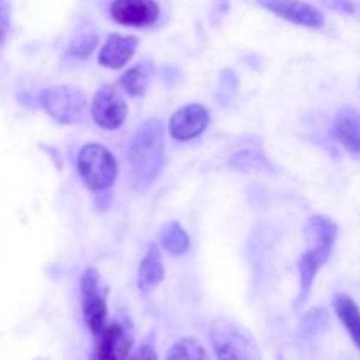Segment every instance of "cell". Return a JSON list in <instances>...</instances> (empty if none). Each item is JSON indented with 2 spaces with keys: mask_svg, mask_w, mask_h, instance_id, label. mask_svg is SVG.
<instances>
[{
  "mask_svg": "<svg viewBox=\"0 0 360 360\" xmlns=\"http://www.w3.org/2000/svg\"><path fill=\"white\" fill-rule=\"evenodd\" d=\"M165 160V132L158 118H148L134 134L129 148L132 183L143 190L160 174Z\"/></svg>",
  "mask_w": 360,
  "mask_h": 360,
  "instance_id": "6da1fadb",
  "label": "cell"
},
{
  "mask_svg": "<svg viewBox=\"0 0 360 360\" xmlns=\"http://www.w3.org/2000/svg\"><path fill=\"white\" fill-rule=\"evenodd\" d=\"M304 234L311 239V248L304 252L299 259V281H301V292L295 301V308H301L302 302L308 299L315 276L319 274L320 267L327 262L334 243L338 238V225L330 218L315 214L308 220L304 227Z\"/></svg>",
  "mask_w": 360,
  "mask_h": 360,
  "instance_id": "7a4b0ae2",
  "label": "cell"
},
{
  "mask_svg": "<svg viewBox=\"0 0 360 360\" xmlns=\"http://www.w3.org/2000/svg\"><path fill=\"white\" fill-rule=\"evenodd\" d=\"M210 340L218 360H262L252 334L232 320L211 323Z\"/></svg>",
  "mask_w": 360,
  "mask_h": 360,
  "instance_id": "3957f363",
  "label": "cell"
},
{
  "mask_svg": "<svg viewBox=\"0 0 360 360\" xmlns=\"http://www.w3.org/2000/svg\"><path fill=\"white\" fill-rule=\"evenodd\" d=\"M76 164L81 179L91 192H105L115 185L118 176V162L115 155L102 144H84L79 150Z\"/></svg>",
  "mask_w": 360,
  "mask_h": 360,
  "instance_id": "277c9868",
  "label": "cell"
},
{
  "mask_svg": "<svg viewBox=\"0 0 360 360\" xmlns=\"http://www.w3.org/2000/svg\"><path fill=\"white\" fill-rule=\"evenodd\" d=\"M42 109L60 125H72L77 123L86 109V97L76 86H53L42 90L39 95Z\"/></svg>",
  "mask_w": 360,
  "mask_h": 360,
  "instance_id": "5b68a950",
  "label": "cell"
},
{
  "mask_svg": "<svg viewBox=\"0 0 360 360\" xmlns=\"http://www.w3.org/2000/svg\"><path fill=\"white\" fill-rule=\"evenodd\" d=\"M108 288L102 283V278L94 267H88L81 276V308H83L84 323L90 333L97 334L108 323Z\"/></svg>",
  "mask_w": 360,
  "mask_h": 360,
  "instance_id": "8992f818",
  "label": "cell"
},
{
  "mask_svg": "<svg viewBox=\"0 0 360 360\" xmlns=\"http://www.w3.org/2000/svg\"><path fill=\"white\" fill-rule=\"evenodd\" d=\"M132 345L134 333L130 323L115 319L95 334L90 360H129Z\"/></svg>",
  "mask_w": 360,
  "mask_h": 360,
  "instance_id": "52a82bcc",
  "label": "cell"
},
{
  "mask_svg": "<svg viewBox=\"0 0 360 360\" xmlns=\"http://www.w3.org/2000/svg\"><path fill=\"white\" fill-rule=\"evenodd\" d=\"M91 116L94 122L104 130H116L123 125L127 118V102L118 88L108 84L94 95Z\"/></svg>",
  "mask_w": 360,
  "mask_h": 360,
  "instance_id": "ba28073f",
  "label": "cell"
},
{
  "mask_svg": "<svg viewBox=\"0 0 360 360\" xmlns=\"http://www.w3.org/2000/svg\"><path fill=\"white\" fill-rule=\"evenodd\" d=\"M262 9L269 11L290 23L306 28H322L326 23L323 14L304 0H255Z\"/></svg>",
  "mask_w": 360,
  "mask_h": 360,
  "instance_id": "9c48e42d",
  "label": "cell"
},
{
  "mask_svg": "<svg viewBox=\"0 0 360 360\" xmlns=\"http://www.w3.org/2000/svg\"><path fill=\"white\" fill-rule=\"evenodd\" d=\"M109 14L123 27H150L160 16V7L155 0H112Z\"/></svg>",
  "mask_w": 360,
  "mask_h": 360,
  "instance_id": "30bf717a",
  "label": "cell"
},
{
  "mask_svg": "<svg viewBox=\"0 0 360 360\" xmlns=\"http://www.w3.org/2000/svg\"><path fill=\"white\" fill-rule=\"evenodd\" d=\"M210 111L202 104H188L178 109L169 120V134L172 139L192 141L199 137L210 125Z\"/></svg>",
  "mask_w": 360,
  "mask_h": 360,
  "instance_id": "8fae6325",
  "label": "cell"
},
{
  "mask_svg": "<svg viewBox=\"0 0 360 360\" xmlns=\"http://www.w3.org/2000/svg\"><path fill=\"white\" fill-rule=\"evenodd\" d=\"M139 41L134 35L112 34L98 53V63L105 69H122L136 53Z\"/></svg>",
  "mask_w": 360,
  "mask_h": 360,
  "instance_id": "7c38bea8",
  "label": "cell"
},
{
  "mask_svg": "<svg viewBox=\"0 0 360 360\" xmlns=\"http://www.w3.org/2000/svg\"><path fill=\"white\" fill-rule=\"evenodd\" d=\"M334 139L340 141L347 151L360 157V112L354 108H341L334 118Z\"/></svg>",
  "mask_w": 360,
  "mask_h": 360,
  "instance_id": "4fadbf2b",
  "label": "cell"
},
{
  "mask_svg": "<svg viewBox=\"0 0 360 360\" xmlns=\"http://www.w3.org/2000/svg\"><path fill=\"white\" fill-rule=\"evenodd\" d=\"M164 276L165 269L160 250L155 245H150L139 264V271H137V287H139L141 292L148 294V292H151L153 288H157L158 285L162 283Z\"/></svg>",
  "mask_w": 360,
  "mask_h": 360,
  "instance_id": "5bb4252c",
  "label": "cell"
},
{
  "mask_svg": "<svg viewBox=\"0 0 360 360\" xmlns=\"http://www.w3.org/2000/svg\"><path fill=\"white\" fill-rule=\"evenodd\" d=\"M333 306L338 319L341 320V323L345 326L347 333L350 334L355 347L360 350V309L357 302L350 295L341 294L340 292V294H336L333 297Z\"/></svg>",
  "mask_w": 360,
  "mask_h": 360,
  "instance_id": "9a60e30c",
  "label": "cell"
},
{
  "mask_svg": "<svg viewBox=\"0 0 360 360\" xmlns=\"http://www.w3.org/2000/svg\"><path fill=\"white\" fill-rule=\"evenodd\" d=\"M160 245L169 255L179 257L183 253L188 252L190 248V238L186 234L185 229L178 224V221H167L162 225L160 229Z\"/></svg>",
  "mask_w": 360,
  "mask_h": 360,
  "instance_id": "2e32d148",
  "label": "cell"
},
{
  "mask_svg": "<svg viewBox=\"0 0 360 360\" xmlns=\"http://www.w3.org/2000/svg\"><path fill=\"white\" fill-rule=\"evenodd\" d=\"M167 360H211L207 350L193 338L176 341L167 352Z\"/></svg>",
  "mask_w": 360,
  "mask_h": 360,
  "instance_id": "e0dca14e",
  "label": "cell"
},
{
  "mask_svg": "<svg viewBox=\"0 0 360 360\" xmlns=\"http://www.w3.org/2000/svg\"><path fill=\"white\" fill-rule=\"evenodd\" d=\"M120 84L130 97H143L150 84V74L143 65H136L120 77Z\"/></svg>",
  "mask_w": 360,
  "mask_h": 360,
  "instance_id": "ac0fdd59",
  "label": "cell"
},
{
  "mask_svg": "<svg viewBox=\"0 0 360 360\" xmlns=\"http://www.w3.org/2000/svg\"><path fill=\"white\" fill-rule=\"evenodd\" d=\"M229 167L238 169V171H273L269 162L266 160L260 151L253 150H243L238 151L234 157L229 160Z\"/></svg>",
  "mask_w": 360,
  "mask_h": 360,
  "instance_id": "d6986e66",
  "label": "cell"
},
{
  "mask_svg": "<svg viewBox=\"0 0 360 360\" xmlns=\"http://www.w3.org/2000/svg\"><path fill=\"white\" fill-rule=\"evenodd\" d=\"M98 44V37L94 32H86V34L79 35V37L72 39L69 46H67V55L74 56V58H86L95 51Z\"/></svg>",
  "mask_w": 360,
  "mask_h": 360,
  "instance_id": "ffe728a7",
  "label": "cell"
},
{
  "mask_svg": "<svg viewBox=\"0 0 360 360\" xmlns=\"http://www.w3.org/2000/svg\"><path fill=\"white\" fill-rule=\"evenodd\" d=\"M236 88H238V77L232 70H224L220 77V86H218V104H229L231 98L234 97Z\"/></svg>",
  "mask_w": 360,
  "mask_h": 360,
  "instance_id": "44dd1931",
  "label": "cell"
},
{
  "mask_svg": "<svg viewBox=\"0 0 360 360\" xmlns=\"http://www.w3.org/2000/svg\"><path fill=\"white\" fill-rule=\"evenodd\" d=\"M326 323H327L326 309L315 308V309H311V311H308V315L302 319V322H301L302 333L315 334V333H319V330L322 329Z\"/></svg>",
  "mask_w": 360,
  "mask_h": 360,
  "instance_id": "7402d4cb",
  "label": "cell"
},
{
  "mask_svg": "<svg viewBox=\"0 0 360 360\" xmlns=\"http://www.w3.org/2000/svg\"><path fill=\"white\" fill-rule=\"evenodd\" d=\"M11 27V4L7 0H0V48L6 42Z\"/></svg>",
  "mask_w": 360,
  "mask_h": 360,
  "instance_id": "603a6c76",
  "label": "cell"
},
{
  "mask_svg": "<svg viewBox=\"0 0 360 360\" xmlns=\"http://www.w3.org/2000/svg\"><path fill=\"white\" fill-rule=\"evenodd\" d=\"M326 6L343 14H355V11H357L354 0H326Z\"/></svg>",
  "mask_w": 360,
  "mask_h": 360,
  "instance_id": "cb8c5ba5",
  "label": "cell"
},
{
  "mask_svg": "<svg viewBox=\"0 0 360 360\" xmlns=\"http://www.w3.org/2000/svg\"><path fill=\"white\" fill-rule=\"evenodd\" d=\"M129 360H158V357L153 347H150V345H143V347H139L132 355H130Z\"/></svg>",
  "mask_w": 360,
  "mask_h": 360,
  "instance_id": "d4e9b609",
  "label": "cell"
},
{
  "mask_svg": "<svg viewBox=\"0 0 360 360\" xmlns=\"http://www.w3.org/2000/svg\"><path fill=\"white\" fill-rule=\"evenodd\" d=\"M359 86H360V79H359Z\"/></svg>",
  "mask_w": 360,
  "mask_h": 360,
  "instance_id": "484cf974",
  "label": "cell"
}]
</instances>
